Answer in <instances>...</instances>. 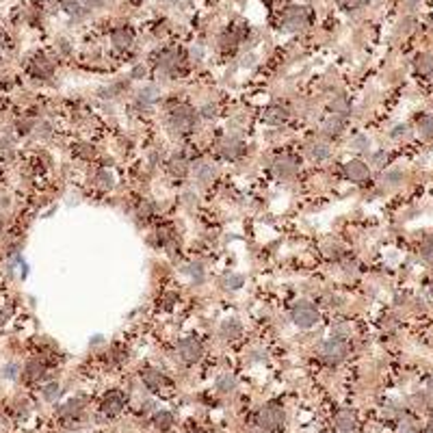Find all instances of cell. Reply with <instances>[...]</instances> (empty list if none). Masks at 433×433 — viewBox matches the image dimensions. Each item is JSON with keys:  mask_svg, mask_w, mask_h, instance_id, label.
<instances>
[{"mask_svg": "<svg viewBox=\"0 0 433 433\" xmlns=\"http://www.w3.org/2000/svg\"><path fill=\"white\" fill-rule=\"evenodd\" d=\"M284 410L275 403H268L264 405L260 412H258V427L262 431H275L284 424Z\"/></svg>", "mask_w": 433, "mask_h": 433, "instance_id": "1", "label": "cell"}, {"mask_svg": "<svg viewBox=\"0 0 433 433\" xmlns=\"http://www.w3.org/2000/svg\"><path fill=\"white\" fill-rule=\"evenodd\" d=\"M316 320H318V310L314 304H310V301H301V304L294 306L292 323L297 327H301V330H310V327L316 325Z\"/></svg>", "mask_w": 433, "mask_h": 433, "instance_id": "2", "label": "cell"}, {"mask_svg": "<svg viewBox=\"0 0 433 433\" xmlns=\"http://www.w3.org/2000/svg\"><path fill=\"white\" fill-rule=\"evenodd\" d=\"M346 342L342 338H332V340H325L323 344H320V349H318V353H320V360L323 362H327V364H338V362H342V360L346 358Z\"/></svg>", "mask_w": 433, "mask_h": 433, "instance_id": "3", "label": "cell"}, {"mask_svg": "<svg viewBox=\"0 0 433 433\" xmlns=\"http://www.w3.org/2000/svg\"><path fill=\"white\" fill-rule=\"evenodd\" d=\"M200 120V113H195L191 106H186V104H180V106H176L172 110V117H169V122H172V126L176 130H188L193 128L195 124Z\"/></svg>", "mask_w": 433, "mask_h": 433, "instance_id": "4", "label": "cell"}, {"mask_svg": "<svg viewBox=\"0 0 433 433\" xmlns=\"http://www.w3.org/2000/svg\"><path fill=\"white\" fill-rule=\"evenodd\" d=\"M308 22H310V11H308V6H290V9L284 13V20H282V24H284L286 30H301L308 26Z\"/></svg>", "mask_w": 433, "mask_h": 433, "instance_id": "5", "label": "cell"}, {"mask_svg": "<svg viewBox=\"0 0 433 433\" xmlns=\"http://www.w3.org/2000/svg\"><path fill=\"white\" fill-rule=\"evenodd\" d=\"M202 353H204V349H202L200 340H195V338H182L180 342H178V356H180V360H184L186 364L200 362Z\"/></svg>", "mask_w": 433, "mask_h": 433, "instance_id": "6", "label": "cell"}, {"mask_svg": "<svg viewBox=\"0 0 433 433\" xmlns=\"http://www.w3.org/2000/svg\"><path fill=\"white\" fill-rule=\"evenodd\" d=\"M180 65H182V56H180L178 50H165L158 56V70H160V74H165V76L176 74V72L180 70Z\"/></svg>", "mask_w": 433, "mask_h": 433, "instance_id": "7", "label": "cell"}, {"mask_svg": "<svg viewBox=\"0 0 433 433\" xmlns=\"http://www.w3.org/2000/svg\"><path fill=\"white\" fill-rule=\"evenodd\" d=\"M344 176L351 182H366L370 178V169H368V165H364L362 160H349L344 165Z\"/></svg>", "mask_w": 433, "mask_h": 433, "instance_id": "8", "label": "cell"}, {"mask_svg": "<svg viewBox=\"0 0 433 433\" xmlns=\"http://www.w3.org/2000/svg\"><path fill=\"white\" fill-rule=\"evenodd\" d=\"M219 152H221L223 158H228V160H236L242 152H245V146H242V141L234 139V136H230V139H226V141L221 143Z\"/></svg>", "mask_w": 433, "mask_h": 433, "instance_id": "9", "label": "cell"}, {"mask_svg": "<svg viewBox=\"0 0 433 433\" xmlns=\"http://www.w3.org/2000/svg\"><path fill=\"white\" fill-rule=\"evenodd\" d=\"M273 172L280 176V178H292L297 174V160L290 158V156H280L278 160L273 162Z\"/></svg>", "mask_w": 433, "mask_h": 433, "instance_id": "10", "label": "cell"}, {"mask_svg": "<svg viewBox=\"0 0 433 433\" xmlns=\"http://www.w3.org/2000/svg\"><path fill=\"white\" fill-rule=\"evenodd\" d=\"M124 408V396L120 394V392H110V394L104 396L102 401V412L106 416H117Z\"/></svg>", "mask_w": 433, "mask_h": 433, "instance_id": "11", "label": "cell"}, {"mask_svg": "<svg viewBox=\"0 0 433 433\" xmlns=\"http://www.w3.org/2000/svg\"><path fill=\"white\" fill-rule=\"evenodd\" d=\"M30 72H32V76H37V78H50L54 74V68H52V63L46 56H37L30 61Z\"/></svg>", "mask_w": 433, "mask_h": 433, "instance_id": "12", "label": "cell"}, {"mask_svg": "<svg viewBox=\"0 0 433 433\" xmlns=\"http://www.w3.org/2000/svg\"><path fill=\"white\" fill-rule=\"evenodd\" d=\"M356 424H358L356 412H351V410L338 412V416H336V429H340V431H353V429H356Z\"/></svg>", "mask_w": 433, "mask_h": 433, "instance_id": "13", "label": "cell"}, {"mask_svg": "<svg viewBox=\"0 0 433 433\" xmlns=\"http://www.w3.org/2000/svg\"><path fill=\"white\" fill-rule=\"evenodd\" d=\"M240 37L242 35H240V30L236 28V26L234 28H228V30H223L219 35V46L223 50H232V48H236V46L240 44Z\"/></svg>", "mask_w": 433, "mask_h": 433, "instance_id": "14", "label": "cell"}, {"mask_svg": "<svg viewBox=\"0 0 433 433\" xmlns=\"http://www.w3.org/2000/svg\"><path fill=\"white\" fill-rule=\"evenodd\" d=\"M219 332H221L223 338L232 340V338H238L240 334H242V325H240L238 318H228V320H223V323H221Z\"/></svg>", "mask_w": 433, "mask_h": 433, "instance_id": "15", "label": "cell"}, {"mask_svg": "<svg viewBox=\"0 0 433 433\" xmlns=\"http://www.w3.org/2000/svg\"><path fill=\"white\" fill-rule=\"evenodd\" d=\"M143 384H146L150 390H160L162 386H167V379L162 377L158 370L148 368V370H143Z\"/></svg>", "mask_w": 433, "mask_h": 433, "instance_id": "16", "label": "cell"}, {"mask_svg": "<svg viewBox=\"0 0 433 433\" xmlns=\"http://www.w3.org/2000/svg\"><path fill=\"white\" fill-rule=\"evenodd\" d=\"M158 98H160L158 87H154V84H148L146 89L139 91V96H136V102H139L141 106H150V104L158 102Z\"/></svg>", "mask_w": 433, "mask_h": 433, "instance_id": "17", "label": "cell"}, {"mask_svg": "<svg viewBox=\"0 0 433 433\" xmlns=\"http://www.w3.org/2000/svg\"><path fill=\"white\" fill-rule=\"evenodd\" d=\"M264 120H266V124H271V126H282V124L288 120V110L284 106H268Z\"/></svg>", "mask_w": 433, "mask_h": 433, "instance_id": "18", "label": "cell"}, {"mask_svg": "<svg viewBox=\"0 0 433 433\" xmlns=\"http://www.w3.org/2000/svg\"><path fill=\"white\" fill-rule=\"evenodd\" d=\"M342 128H344L342 120H340L338 115H334V117H330V120L323 124V134H325V136H332V139H336V136L342 134Z\"/></svg>", "mask_w": 433, "mask_h": 433, "instance_id": "19", "label": "cell"}, {"mask_svg": "<svg viewBox=\"0 0 433 433\" xmlns=\"http://www.w3.org/2000/svg\"><path fill=\"white\" fill-rule=\"evenodd\" d=\"M82 401L80 398H72V401H68L65 405H61L58 408V414H61L63 418H76V416H80V412H82Z\"/></svg>", "mask_w": 433, "mask_h": 433, "instance_id": "20", "label": "cell"}, {"mask_svg": "<svg viewBox=\"0 0 433 433\" xmlns=\"http://www.w3.org/2000/svg\"><path fill=\"white\" fill-rule=\"evenodd\" d=\"M44 377V364L39 360H30L28 364L24 366V379L26 382H37V379Z\"/></svg>", "mask_w": 433, "mask_h": 433, "instance_id": "21", "label": "cell"}, {"mask_svg": "<svg viewBox=\"0 0 433 433\" xmlns=\"http://www.w3.org/2000/svg\"><path fill=\"white\" fill-rule=\"evenodd\" d=\"M169 172H172L176 178H184L188 174V160L184 156H174V158L169 160Z\"/></svg>", "mask_w": 433, "mask_h": 433, "instance_id": "22", "label": "cell"}, {"mask_svg": "<svg viewBox=\"0 0 433 433\" xmlns=\"http://www.w3.org/2000/svg\"><path fill=\"white\" fill-rule=\"evenodd\" d=\"M113 44L117 48H128L130 44H132V30L130 28H115L113 30Z\"/></svg>", "mask_w": 433, "mask_h": 433, "instance_id": "23", "label": "cell"}, {"mask_svg": "<svg viewBox=\"0 0 433 433\" xmlns=\"http://www.w3.org/2000/svg\"><path fill=\"white\" fill-rule=\"evenodd\" d=\"M96 184L104 188V191H108V188H113L115 184V176L113 172H108V169H100V172L96 174Z\"/></svg>", "mask_w": 433, "mask_h": 433, "instance_id": "24", "label": "cell"}, {"mask_svg": "<svg viewBox=\"0 0 433 433\" xmlns=\"http://www.w3.org/2000/svg\"><path fill=\"white\" fill-rule=\"evenodd\" d=\"M330 108H332V113H334V115H340V117H346V115L351 113L349 102H346L342 96L334 98V100H332V104H330Z\"/></svg>", "mask_w": 433, "mask_h": 433, "instance_id": "25", "label": "cell"}, {"mask_svg": "<svg viewBox=\"0 0 433 433\" xmlns=\"http://www.w3.org/2000/svg\"><path fill=\"white\" fill-rule=\"evenodd\" d=\"M154 424H156V429L158 431H169L172 429V424H174V416L169 414V412H156Z\"/></svg>", "mask_w": 433, "mask_h": 433, "instance_id": "26", "label": "cell"}, {"mask_svg": "<svg viewBox=\"0 0 433 433\" xmlns=\"http://www.w3.org/2000/svg\"><path fill=\"white\" fill-rule=\"evenodd\" d=\"M214 176H216V169L212 167V165H200L198 167V182H202V184H210V182L214 180Z\"/></svg>", "mask_w": 433, "mask_h": 433, "instance_id": "27", "label": "cell"}, {"mask_svg": "<svg viewBox=\"0 0 433 433\" xmlns=\"http://www.w3.org/2000/svg\"><path fill=\"white\" fill-rule=\"evenodd\" d=\"M310 154H312L314 160H327V158L332 156V150H330V146H327V143H312Z\"/></svg>", "mask_w": 433, "mask_h": 433, "instance_id": "28", "label": "cell"}, {"mask_svg": "<svg viewBox=\"0 0 433 433\" xmlns=\"http://www.w3.org/2000/svg\"><path fill=\"white\" fill-rule=\"evenodd\" d=\"M414 65H416V70L420 72V74H431L433 72V56L431 54H418Z\"/></svg>", "mask_w": 433, "mask_h": 433, "instance_id": "29", "label": "cell"}, {"mask_svg": "<svg viewBox=\"0 0 433 433\" xmlns=\"http://www.w3.org/2000/svg\"><path fill=\"white\" fill-rule=\"evenodd\" d=\"M154 212H156V204L152 200H143L139 204V210H136V214H139L141 219H150Z\"/></svg>", "mask_w": 433, "mask_h": 433, "instance_id": "30", "label": "cell"}, {"mask_svg": "<svg viewBox=\"0 0 433 433\" xmlns=\"http://www.w3.org/2000/svg\"><path fill=\"white\" fill-rule=\"evenodd\" d=\"M420 134L424 139H431L433 141V113L431 115H424L420 120Z\"/></svg>", "mask_w": 433, "mask_h": 433, "instance_id": "31", "label": "cell"}, {"mask_svg": "<svg viewBox=\"0 0 433 433\" xmlns=\"http://www.w3.org/2000/svg\"><path fill=\"white\" fill-rule=\"evenodd\" d=\"M184 273L191 275L193 282H204V266H202L200 262H193V264H188V266L184 268Z\"/></svg>", "mask_w": 433, "mask_h": 433, "instance_id": "32", "label": "cell"}, {"mask_svg": "<svg viewBox=\"0 0 433 433\" xmlns=\"http://www.w3.org/2000/svg\"><path fill=\"white\" fill-rule=\"evenodd\" d=\"M245 284V278H242V275H228L226 280H223V286L228 288V290H238V288Z\"/></svg>", "mask_w": 433, "mask_h": 433, "instance_id": "33", "label": "cell"}, {"mask_svg": "<svg viewBox=\"0 0 433 433\" xmlns=\"http://www.w3.org/2000/svg\"><path fill=\"white\" fill-rule=\"evenodd\" d=\"M74 152L80 156V158H94V156H96V148L89 146V143H76Z\"/></svg>", "mask_w": 433, "mask_h": 433, "instance_id": "34", "label": "cell"}, {"mask_svg": "<svg viewBox=\"0 0 433 433\" xmlns=\"http://www.w3.org/2000/svg\"><path fill=\"white\" fill-rule=\"evenodd\" d=\"M234 386H236V379H234V375H223L219 382H216V390L219 392H230V390H234Z\"/></svg>", "mask_w": 433, "mask_h": 433, "instance_id": "35", "label": "cell"}, {"mask_svg": "<svg viewBox=\"0 0 433 433\" xmlns=\"http://www.w3.org/2000/svg\"><path fill=\"white\" fill-rule=\"evenodd\" d=\"M398 182H403V172H398V169H392V172L384 174V184H386V186H396Z\"/></svg>", "mask_w": 433, "mask_h": 433, "instance_id": "36", "label": "cell"}, {"mask_svg": "<svg viewBox=\"0 0 433 433\" xmlns=\"http://www.w3.org/2000/svg\"><path fill=\"white\" fill-rule=\"evenodd\" d=\"M351 148H353V150H358V152H366V150L370 148V141H368V136H364V134H358V136H353V141H351Z\"/></svg>", "mask_w": 433, "mask_h": 433, "instance_id": "37", "label": "cell"}, {"mask_svg": "<svg viewBox=\"0 0 433 433\" xmlns=\"http://www.w3.org/2000/svg\"><path fill=\"white\" fill-rule=\"evenodd\" d=\"M58 394H61V386L58 384H48L44 388V398L46 401H56Z\"/></svg>", "mask_w": 433, "mask_h": 433, "instance_id": "38", "label": "cell"}, {"mask_svg": "<svg viewBox=\"0 0 433 433\" xmlns=\"http://www.w3.org/2000/svg\"><path fill=\"white\" fill-rule=\"evenodd\" d=\"M422 258L427 262H433V236L422 242Z\"/></svg>", "mask_w": 433, "mask_h": 433, "instance_id": "39", "label": "cell"}, {"mask_svg": "<svg viewBox=\"0 0 433 433\" xmlns=\"http://www.w3.org/2000/svg\"><path fill=\"white\" fill-rule=\"evenodd\" d=\"M408 134H410V126H405V124H401V126H396V128L390 132L392 139H403V136H408Z\"/></svg>", "mask_w": 433, "mask_h": 433, "instance_id": "40", "label": "cell"}, {"mask_svg": "<svg viewBox=\"0 0 433 433\" xmlns=\"http://www.w3.org/2000/svg\"><path fill=\"white\" fill-rule=\"evenodd\" d=\"M18 364H6L4 368H2V377L4 379H16L18 377Z\"/></svg>", "mask_w": 433, "mask_h": 433, "instance_id": "41", "label": "cell"}, {"mask_svg": "<svg viewBox=\"0 0 433 433\" xmlns=\"http://www.w3.org/2000/svg\"><path fill=\"white\" fill-rule=\"evenodd\" d=\"M214 104H206V106H202L200 108V115L202 117H206V120H210V117H214Z\"/></svg>", "mask_w": 433, "mask_h": 433, "instance_id": "42", "label": "cell"}, {"mask_svg": "<svg viewBox=\"0 0 433 433\" xmlns=\"http://www.w3.org/2000/svg\"><path fill=\"white\" fill-rule=\"evenodd\" d=\"M37 130H39V132H37L39 136H50V134H52V126H50L48 122L39 124V126H37Z\"/></svg>", "mask_w": 433, "mask_h": 433, "instance_id": "43", "label": "cell"}, {"mask_svg": "<svg viewBox=\"0 0 433 433\" xmlns=\"http://www.w3.org/2000/svg\"><path fill=\"white\" fill-rule=\"evenodd\" d=\"M32 126H35V124H32L30 120H22V122H18V128H20V132H30L32 130Z\"/></svg>", "mask_w": 433, "mask_h": 433, "instance_id": "44", "label": "cell"}, {"mask_svg": "<svg viewBox=\"0 0 433 433\" xmlns=\"http://www.w3.org/2000/svg\"><path fill=\"white\" fill-rule=\"evenodd\" d=\"M146 72H148V70L143 68V65H136V68L130 72V78H143V76H146Z\"/></svg>", "mask_w": 433, "mask_h": 433, "instance_id": "45", "label": "cell"}, {"mask_svg": "<svg viewBox=\"0 0 433 433\" xmlns=\"http://www.w3.org/2000/svg\"><path fill=\"white\" fill-rule=\"evenodd\" d=\"M58 50H61L63 54H72V48H70V44L65 42V39H61V42H58Z\"/></svg>", "mask_w": 433, "mask_h": 433, "instance_id": "46", "label": "cell"}, {"mask_svg": "<svg viewBox=\"0 0 433 433\" xmlns=\"http://www.w3.org/2000/svg\"><path fill=\"white\" fill-rule=\"evenodd\" d=\"M372 162H375V165H384V162H386V154L384 152L372 154Z\"/></svg>", "mask_w": 433, "mask_h": 433, "instance_id": "47", "label": "cell"}, {"mask_svg": "<svg viewBox=\"0 0 433 433\" xmlns=\"http://www.w3.org/2000/svg\"><path fill=\"white\" fill-rule=\"evenodd\" d=\"M191 56L195 58V61H198V58H202V56H204V50H202V48H198V46H195V48H191Z\"/></svg>", "mask_w": 433, "mask_h": 433, "instance_id": "48", "label": "cell"}, {"mask_svg": "<svg viewBox=\"0 0 433 433\" xmlns=\"http://www.w3.org/2000/svg\"><path fill=\"white\" fill-rule=\"evenodd\" d=\"M401 433H416V427H414V424H412V422H403Z\"/></svg>", "mask_w": 433, "mask_h": 433, "instance_id": "49", "label": "cell"}, {"mask_svg": "<svg viewBox=\"0 0 433 433\" xmlns=\"http://www.w3.org/2000/svg\"><path fill=\"white\" fill-rule=\"evenodd\" d=\"M342 2H344L346 6H349V9H356V6L360 4V0H342Z\"/></svg>", "mask_w": 433, "mask_h": 433, "instance_id": "50", "label": "cell"}, {"mask_svg": "<svg viewBox=\"0 0 433 433\" xmlns=\"http://www.w3.org/2000/svg\"><path fill=\"white\" fill-rule=\"evenodd\" d=\"M184 200H186V204H188V206H193V200H195V198H193V193H186V195H184Z\"/></svg>", "mask_w": 433, "mask_h": 433, "instance_id": "51", "label": "cell"}, {"mask_svg": "<svg viewBox=\"0 0 433 433\" xmlns=\"http://www.w3.org/2000/svg\"><path fill=\"white\" fill-rule=\"evenodd\" d=\"M89 6H102V0H87Z\"/></svg>", "mask_w": 433, "mask_h": 433, "instance_id": "52", "label": "cell"}, {"mask_svg": "<svg viewBox=\"0 0 433 433\" xmlns=\"http://www.w3.org/2000/svg\"><path fill=\"white\" fill-rule=\"evenodd\" d=\"M254 61H256L254 56H245V63H242V65H245V68H249V65H254Z\"/></svg>", "mask_w": 433, "mask_h": 433, "instance_id": "53", "label": "cell"}, {"mask_svg": "<svg viewBox=\"0 0 433 433\" xmlns=\"http://www.w3.org/2000/svg\"><path fill=\"white\" fill-rule=\"evenodd\" d=\"M4 320H6V312L0 310V323H4Z\"/></svg>", "mask_w": 433, "mask_h": 433, "instance_id": "54", "label": "cell"}, {"mask_svg": "<svg viewBox=\"0 0 433 433\" xmlns=\"http://www.w3.org/2000/svg\"><path fill=\"white\" fill-rule=\"evenodd\" d=\"M427 433H433V422H429V427H427Z\"/></svg>", "mask_w": 433, "mask_h": 433, "instance_id": "55", "label": "cell"}, {"mask_svg": "<svg viewBox=\"0 0 433 433\" xmlns=\"http://www.w3.org/2000/svg\"><path fill=\"white\" fill-rule=\"evenodd\" d=\"M431 294H433V282H431Z\"/></svg>", "mask_w": 433, "mask_h": 433, "instance_id": "56", "label": "cell"}]
</instances>
